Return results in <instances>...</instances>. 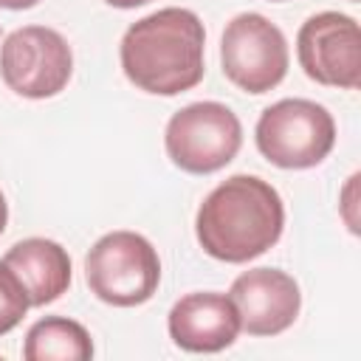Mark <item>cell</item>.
Segmentation results:
<instances>
[{
  "instance_id": "cell-14",
  "label": "cell",
  "mask_w": 361,
  "mask_h": 361,
  "mask_svg": "<svg viewBox=\"0 0 361 361\" xmlns=\"http://www.w3.org/2000/svg\"><path fill=\"white\" fill-rule=\"evenodd\" d=\"M39 0H0V8H14V11H20V8H31V6H37Z\"/></svg>"
},
{
  "instance_id": "cell-10",
  "label": "cell",
  "mask_w": 361,
  "mask_h": 361,
  "mask_svg": "<svg viewBox=\"0 0 361 361\" xmlns=\"http://www.w3.org/2000/svg\"><path fill=\"white\" fill-rule=\"evenodd\" d=\"M169 338L189 353H220L240 336V313L228 293H186L166 319Z\"/></svg>"
},
{
  "instance_id": "cell-5",
  "label": "cell",
  "mask_w": 361,
  "mask_h": 361,
  "mask_svg": "<svg viewBox=\"0 0 361 361\" xmlns=\"http://www.w3.org/2000/svg\"><path fill=\"white\" fill-rule=\"evenodd\" d=\"M243 144V124L220 102H195L178 110L164 133L166 155L192 175H209L234 161Z\"/></svg>"
},
{
  "instance_id": "cell-1",
  "label": "cell",
  "mask_w": 361,
  "mask_h": 361,
  "mask_svg": "<svg viewBox=\"0 0 361 361\" xmlns=\"http://www.w3.org/2000/svg\"><path fill=\"white\" fill-rule=\"evenodd\" d=\"M206 31L189 8H158L135 20L121 37L124 76L155 96H178L203 79Z\"/></svg>"
},
{
  "instance_id": "cell-12",
  "label": "cell",
  "mask_w": 361,
  "mask_h": 361,
  "mask_svg": "<svg viewBox=\"0 0 361 361\" xmlns=\"http://www.w3.org/2000/svg\"><path fill=\"white\" fill-rule=\"evenodd\" d=\"M23 355L28 361H87L93 355V341L79 322L45 316L28 327Z\"/></svg>"
},
{
  "instance_id": "cell-8",
  "label": "cell",
  "mask_w": 361,
  "mask_h": 361,
  "mask_svg": "<svg viewBox=\"0 0 361 361\" xmlns=\"http://www.w3.org/2000/svg\"><path fill=\"white\" fill-rule=\"evenodd\" d=\"M296 54L307 79L319 85L355 90L361 82V31L350 14L307 17L296 37Z\"/></svg>"
},
{
  "instance_id": "cell-18",
  "label": "cell",
  "mask_w": 361,
  "mask_h": 361,
  "mask_svg": "<svg viewBox=\"0 0 361 361\" xmlns=\"http://www.w3.org/2000/svg\"><path fill=\"white\" fill-rule=\"evenodd\" d=\"M350 3H355V0H350Z\"/></svg>"
},
{
  "instance_id": "cell-11",
  "label": "cell",
  "mask_w": 361,
  "mask_h": 361,
  "mask_svg": "<svg viewBox=\"0 0 361 361\" xmlns=\"http://www.w3.org/2000/svg\"><path fill=\"white\" fill-rule=\"evenodd\" d=\"M3 262L17 274L34 307H42L59 299L71 285L68 251L59 243L45 240V237H28V240L14 243L6 251Z\"/></svg>"
},
{
  "instance_id": "cell-15",
  "label": "cell",
  "mask_w": 361,
  "mask_h": 361,
  "mask_svg": "<svg viewBox=\"0 0 361 361\" xmlns=\"http://www.w3.org/2000/svg\"><path fill=\"white\" fill-rule=\"evenodd\" d=\"M107 6H116V8H135V6H147L149 0H104Z\"/></svg>"
},
{
  "instance_id": "cell-3",
  "label": "cell",
  "mask_w": 361,
  "mask_h": 361,
  "mask_svg": "<svg viewBox=\"0 0 361 361\" xmlns=\"http://www.w3.org/2000/svg\"><path fill=\"white\" fill-rule=\"evenodd\" d=\"M85 279L96 299L113 307H135L158 290L161 259L147 237L135 231H110L87 251Z\"/></svg>"
},
{
  "instance_id": "cell-6",
  "label": "cell",
  "mask_w": 361,
  "mask_h": 361,
  "mask_svg": "<svg viewBox=\"0 0 361 361\" xmlns=\"http://www.w3.org/2000/svg\"><path fill=\"white\" fill-rule=\"evenodd\" d=\"M223 73L231 85L245 93H268L288 73V42L285 34L262 14H237L220 39Z\"/></svg>"
},
{
  "instance_id": "cell-16",
  "label": "cell",
  "mask_w": 361,
  "mask_h": 361,
  "mask_svg": "<svg viewBox=\"0 0 361 361\" xmlns=\"http://www.w3.org/2000/svg\"><path fill=\"white\" fill-rule=\"evenodd\" d=\"M6 220H8V206H6V197H3V192H0V234H3V228H6Z\"/></svg>"
},
{
  "instance_id": "cell-9",
  "label": "cell",
  "mask_w": 361,
  "mask_h": 361,
  "mask_svg": "<svg viewBox=\"0 0 361 361\" xmlns=\"http://www.w3.org/2000/svg\"><path fill=\"white\" fill-rule=\"evenodd\" d=\"M228 296L240 313V327L248 336H276L288 330L302 307L296 279L279 268L243 271L231 282Z\"/></svg>"
},
{
  "instance_id": "cell-4",
  "label": "cell",
  "mask_w": 361,
  "mask_h": 361,
  "mask_svg": "<svg viewBox=\"0 0 361 361\" xmlns=\"http://www.w3.org/2000/svg\"><path fill=\"white\" fill-rule=\"evenodd\" d=\"M257 149L282 169H310L322 164L336 144V121L327 107L310 99H282L262 110Z\"/></svg>"
},
{
  "instance_id": "cell-7",
  "label": "cell",
  "mask_w": 361,
  "mask_h": 361,
  "mask_svg": "<svg viewBox=\"0 0 361 361\" xmlns=\"http://www.w3.org/2000/svg\"><path fill=\"white\" fill-rule=\"evenodd\" d=\"M73 73V54L65 37L45 25H23L0 45V76L25 99L56 96Z\"/></svg>"
},
{
  "instance_id": "cell-17",
  "label": "cell",
  "mask_w": 361,
  "mask_h": 361,
  "mask_svg": "<svg viewBox=\"0 0 361 361\" xmlns=\"http://www.w3.org/2000/svg\"><path fill=\"white\" fill-rule=\"evenodd\" d=\"M274 3H282V0H274Z\"/></svg>"
},
{
  "instance_id": "cell-2",
  "label": "cell",
  "mask_w": 361,
  "mask_h": 361,
  "mask_svg": "<svg viewBox=\"0 0 361 361\" xmlns=\"http://www.w3.org/2000/svg\"><path fill=\"white\" fill-rule=\"evenodd\" d=\"M285 228L279 192L257 175H231L217 183L197 209L200 248L220 262H248L265 254Z\"/></svg>"
},
{
  "instance_id": "cell-13",
  "label": "cell",
  "mask_w": 361,
  "mask_h": 361,
  "mask_svg": "<svg viewBox=\"0 0 361 361\" xmlns=\"http://www.w3.org/2000/svg\"><path fill=\"white\" fill-rule=\"evenodd\" d=\"M28 307H31V302H28L23 282L6 262H0V336L11 333L23 322Z\"/></svg>"
}]
</instances>
